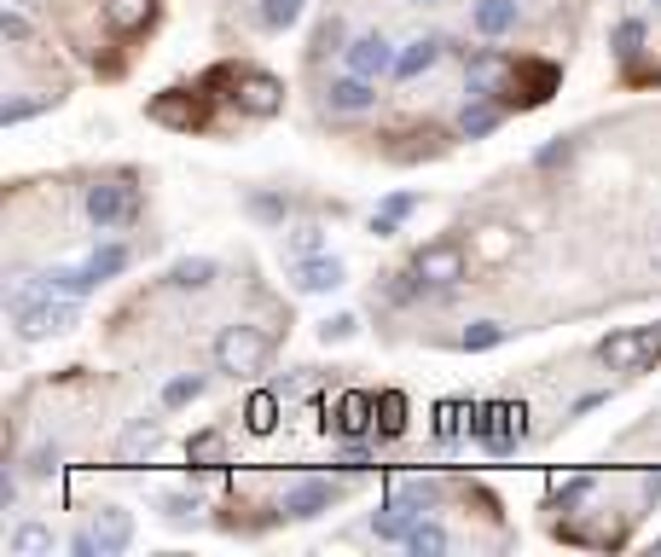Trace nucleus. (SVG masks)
I'll list each match as a JSON object with an SVG mask.
<instances>
[{"label":"nucleus","instance_id":"1","mask_svg":"<svg viewBox=\"0 0 661 557\" xmlns=\"http://www.w3.org/2000/svg\"><path fill=\"white\" fill-rule=\"evenodd\" d=\"M7 308H12V326H18V337H24V343L59 337V331H71L76 319H81V302H76V296H53V291H47V279H41V274H24L18 284H12Z\"/></svg>","mask_w":661,"mask_h":557},{"label":"nucleus","instance_id":"2","mask_svg":"<svg viewBox=\"0 0 661 557\" xmlns=\"http://www.w3.org/2000/svg\"><path fill=\"white\" fill-rule=\"evenodd\" d=\"M598 360L609 371H626V378H644L656 360H661V319L656 326H626V331H609L598 343Z\"/></svg>","mask_w":661,"mask_h":557},{"label":"nucleus","instance_id":"3","mask_svg":"<svg viewBox=\"0 0 661 557\" xmlns=\"http://www.w3.org/2000/svg\"><path fill=\"white\" fill-rule=\"evenodd\" d=\"M267 354H274V337L262 326H227L215 337V371H227V378H256Z\"/></svg>","mask_w":661,"mask_h":557},{"label":"nucleus","instance_id":"4","mask_svg":"<svg viewBox=\"0 0 661 557\" xmlns=\"http://www.w3.org/2000/svg\"><path fill=\"white\" fill-rule=\"evenodd\" d=\"M88 221L99 232H123L140 221V192L128 180H93L88 186Z\"/></svg>","mask_w":661,"mask_h":557},{"label":"nucleus","instance_id":"5","mask_svg":"<svg viewBox=\"0 0 661 557\" xmlns=\"http://www.w3.org/2000/svg\"><path fill=\"white\" fill-rule=\"evenodd\" d=\"M232 105L267 123V116L284 111V81L274 71H256V64H232Z\"/></svg>","mask_w":661,"mask_h":557},{"label":"nucleus","instance_id":"6","mask_svg":"<svg viewBox=\"0 0 661 557\" xmlns=\"http://www.w3.org/2000/svg\"><path fill=\"white\" fill-rule=\"evenodd\" d=\"M465 88L476 99H499V105H511V88H517V64L505 53H487V47H476V53L465 59Z\"/></svg>","mask_w":661,"mask_h":557},{"label":"nucleus","instance_id":"7","mask_svg":"<svg viewBox=\"0 0 661 557\" xmlns=\"http://www.w3.org/2000/svg\"><path fill=\"white\" fill-rule=\"evenodd\" d=\"M418 279L423 284H435V291H459L465 284V244L459 239H435V244H418Z\"/></svg>","mask_w":661,"mask_h":557},{"label":"nucleus","instance_id":"8","mask_svg":"<svg viewBox=\"0 0 661 557\" xmlns=\"http://www.w3.org/2000/svg\"><path fill=\"white\" fill-rule=\"evenodd\" d=\"M371 430H378V395L366 390H348L336 401V413L326 418V435H343V442H366Z\"/></svg>","mask_w":661,"mask_h":557},{"label":"nucleus","instance_id":"9","mask_svg":"<svg viewBox=\"0 0 661 557\" xmlns=\"http://www.w3.org/2000/svg\"><path fill=\"white\" fill-rule=\"evenodd\" d=\"M336 499H343V488H336L331 477H308V482L284 488L279 511H284V517H296V522H314V517H326Z\"/></svg>","mask_w":661,"mask_h":557},{"label":"nucleus","instance_id":"10","mask_svg":"<svg viewBox=\"0 0 661 557\" xmlns=\"http://www.w3.org/2000/svg\"><path fill=\"white\" fill-rule=\"evenodd\" d=\"M343 279H348V267H343V256H331V250L291 262V284H296L302 296H326V291H336Z\"/></svg>","mask_w":661,"mask_h":557},{"label":"nucleus","instance_id":"11","mask_svg":"<svg viewBox=\"0 0 661 557\" xmlns=\"http://www.w3.org/2000/svg\"><path fill=\"white\" fill-rule=\"evenodd\" d=\"M145 116L151 123H163V128H203V93H186V88H168V93H157L145 105Z\"/></svg>","mask_w":661,"mask_h":557},{"label":"nucleus","instance_id":"12","mask_svg":"<svg viewBox=\"0 0 661 557\" xmlns=\"http://www.w3.org/2000/svg\"><path fill=\"white\" fill-rule=\"evenodd\" d=\"M348 71L354 76H371V81H378V76H395V47H389V36H378V29H371V36H354L348 41Z\"/></svg>","mask_w":661,"mask_h":557},{"label":"nucleus","instance_id":"13","mask_svg":"<svg viewBox=\"0 0 661 557\" xmlns=\"http://www.w3.org/2000/svg\"><path fill=\"white\" fill-rule=\"evenodd\" d=\"M157 447H163V425H157V418H134V425L116 435V465L134 470V465H145Z\"/></svg>","mask_w":661,"mask_h":557},{"label":"nucleus","instance_id":"14","mask_svg":"<svg viewBox=\"0 0 661 557\" xmlns=\"http://www.w3.org/2000/svg\"><path fill=\"white\" fill-rule=\"evenodd\" d=\"M93 540H99V557H116L134 546V511H123V505H99L93 517Z\"/></svg>","mask_w":661,"mask_h":557},{"label":"nucleus","instance_id":"15","mask_svg":"<svg viewBox=\"0 0 661 557\" xmlns=\"http://www.w3.org/2000/svg\"><path fill=\"white\" fill-rule=\"evenodd\" d=\"M326 105L331 111H343V116H354V111H371V105H378V81H371V76H336L331 81V88H326Z\"/></svg>","mask_w":661,"mask_h":557},{"label":"nucleus","instance_id":"16","mask_svg":"<svg viewBox=\"0 0 661 557\" xmlns=\"http://www.w3.org/2000/svg\"><path fill=\"white\" fill-rule=\"evenodd\" d=\"M517 18H522L517 0H476V7H470V29H476V36H487V41L511 36Z\"/></svg>","mask_w":661,"mask_h":557},{"label":"nucleus","instance_id":"17","mask_svg":"<svg viewBox=\"0 0 661 557\" xmlns=\"http://www.w3.org/2000/svg\"><path fill=\"white\" fill-rule=\"evenodd\" d=\"M435 494H441L435 477H395V482H389V505H401V511H412V517L430 511Z\"/></svg>","mask_w":661,"mask_h":557},{"label":"nucleus","instance_id":"18","mask_svg":"<svg viewBox=\"0 0 661 557\" xmlns=\"http://www.w3.org/2000/svg\"><path fill=\"white\" fill-rule=\"evenodd\" d=\"M499 116H505L499 99H476V93H470V105L459 111V134H465V140H487V134L499 128Z\"/></svg>","mask_w":661,"mask_h":557},{"label":"nucleus","instance_id":"19","mask_svg":"<svg viewBox=\"0 0 661 557\" xmlns=\"http://www.w3.org/2000/svg\"><path fill=\"white\" fill-rule=\"evenodd\" d=\"M279 401H284L279 390H256V395H250L244 401V430L250 435H274L279 430Z\"/></svg>","mask_w":661,"mask_h":557},{"label":"nucleus","instance_id":"20","mask_svg":"<svg viewBox=\"0 0 661 557\" xmlns=\"http://www.w3.org/2000/svg\"><path fill=\"white\" fill-rule=\"evenodd\" d=\"M215 274H220V267L209 256H180L175 267H168V284H175V291H209Z\"/></svg>","mask_w":661,"mask_h":557},{"label":"nucleus","instance_id":"21","mask_svg":"<svg viewBox=\"0 0 661 557\" xmlns=\"http://www.w3.org/2000/svg\"><path fill=\"white\" fill-rule=\"evenodd\" d=\"M151 7H157V0H105V24L116 36H134V29L151 24Z\"/></svg>","mask_w":661,"mask_h":557},{"label":"nucleus","instance_id":"22","mask_svg":"<svg viewBox=\"0 0 661 557\" xmlns=\"http://www.w3.org/2000/svg\"><path fill=\"white\" fill-rule=\"evenodd\" d=\"M41 279H47V291H53V296H76V302L88 291H99V279L88 274V262H81V267H47Z\"/></svg>","mask_w":661,"mask_h":557},{"label":"nucleus","instance_id":"23","mask_svg":"<svg viewBox=\"0 0 661 557\" xmlns=\"http://www.w3.org/2000/svg\"><path fill=\"white\" fill-rule=\"evenodd\" d=\"M441 47H447V41H435V36H423V41H412V47H401V59H395V76H401V81L423 76V71H430V64L441 59Z\"/></svg>","mask_w":661,"mask_h":557},{"label":"nucleus","instance_id":"24","mask_svg":"<svg viewBox=\"0 0 661 557\" xmlns=\"http://www.w3.org/2000/svg\"><path fill=\"white\" fill-rule=\"evenodd\" d=\"M401 435H406V395L383 390L378 395V442H401Z\"/></svg>","mask_w":661,"mask_h":557},{"label":"nucleus","instance_id":"25","mask_svg":"<svg viewBox=\"0 0 661 557\" xmlns=\"http://www.w3.org/2000/svg\"><path fill=\"white\" fill-rule=\"evenodd\" d=\"M220 447H227V435H220V430H198L192 442H186V465H192V470H215Z\"/></svg>","mask_w":661,"mask_h":557},{"label":"nucleus","instance_id":"26","mask_svg":"<svg viewBox=\"0 0 661 557\" xmlns=\"http://www.w3.org/2000/svg\"><path fill=\"white\" fill-rule=\"evenodd\" d=\"M412 529H418V517L401 511V505H389V499H383V511L371 517V534H378V540H401V546H406V534H412Z\"/></svg>","mask_w":661,"mask_h":557},{"label":"nucleus","instance_id":"27","mask_svg":"<svg viewBox=\"0 0 661 557\" xmlns=\"http://www.w3.org/2000/svg\"><path fill=\"white\" fill-rule=\"evenodd\" d=\"M326 53H348V36H343V18H336V12H331V18H319L314 41H308V59L314 64L326 59Z\"/></svg>","mask_w":661,"mask_h":557},{"label":"nucleus","instance_id":"28","mask_svg":"<svg viewBox=\"0 0 661 557\" xmlns=\"http://www.w3.org/2000/svg\"><path fill=\"white\" fill-rule=\"evenodd\" d=\"M12 552L18 557H47L53 552V529H47V522H18V529H12Z\"/></svg>","mask_w":661,"mask_h":557},{"label":"nucleus","instance_id":"29","mask_svg":"<svg viewBox=\"0 0 661 557\" xmlns=\"http://www.w3.org/2000/svg\"><path fill=\"white\" fill-rule=\"evenodd\" d=\"M499 343H505V326H499V319H476V326L459 331V349H465V354H487V349H499Z\"/></svg>","mask_w":661,"mask_h":557},{"label":"nucleus","instance_id":"30","mask_svg":"<svg viewBox=\"0 0 661 557\" xmlns=\"http://www.w3.org/2000/svg\"><path fill=\"white\" fill-rule=\"evenodd\" d=\"M447 546H453L447 529H441V522H423V517H418V529L406 534V552H418V557H441Z\"/></svg>","mask_w":661,"mask_h":557},{"label":"nucleus","instance_id":"31","mask_svg":"<svg viewBox=\"0 0 661 557\" xmlns=\"http://www.w3.org/2000/svg\"><path fill=\"white\" fill-rule=\"evenodd\" d=\"M128 262H134V256H128V244H99L93 256H88V274H93L99 284H105V279H116V274H123Z\"/></svg>","mask_w":661,"mask_h":557},{"label":"nucleus","instance_id":"32","mask_svg":"<svg viewBox=\"0 0 661 557\" xmlns=\"http://www.w3.org/2000/svg\"><path fill=\"white\" fill-rule=\"evenodd\" d=\"M609 47H615V59H638V47H644V18H621L615 36H609Z\"/></svg>","mask_w":661,"mask_h":557},{"label":"nucleus","instance_id":"33","mask_svg":"<svg viewBox=\"0 0 661 557\" xmlns=\"http://www.w3.org/2000/svg\"><path fill=\"white\" fill-rule=\"evenodd\" d=\"M331 465L343 470V477H360V470H371V447L366 442H343V447L331 453Z\"/></svg>","mask_w":661,"mask_h":557},{"label":"nucleus","instance_id":"34","mask_svg":"<svg viewBox=\"0 0 661 557\" xmlns=\"http://www.w3.org/2000/svg\"><path fill=\"white\" fill-rule=\"evenodd\" d=\"M302 18V0H262V29H291Z\"/></svg>","mask_w":661,"mask_h":557},{"label":"nucleus","instance_id":"35","mask_svg":"<svg viewBox=\"0 0 661 557\" xmlns=\"http://www.w3.org/2000/svg\"><path fill=\"white\" fill-rule=\"evenodd\" d=\"M348 337H360V319L354 314H331V319H319V343H348Z\"/></svg>","mask_w":661,"mask_h":557},{"label":"nucleus","instance_id":"36","mask_svg":"<svg viewBox=\"0 0 661 557\" xmlns=\"http://www.w3.org/2000/svg\"><path fill=\"white\" fill-rule=\"evenodd\" d=\"M511 250H517V227H487L482 232V256L487 262H505Z\"/></svg>","mask_w":661,"mask_h":557},{"label":"nucleus","instance_id":"37","mask_svg":"<svg viewBox=\"0 0 661 557\" xmlns=\"http://www.w3.org/2000/svg\"><path fill=\"white\" fill-rule=\"evenodd\" d=\"M470 407L465 401H441L435 407V442H453V435H459V418H465Z\"/></svg>","mask_w":661,"mask_h":557},{"label":"nucleus","instance_id":"38","mask_svg":"<svg viewBox=\"0 0 661 557\" xmlns=\"http://www.w3.org/2000/svg\"><path fill=\"white\" fill-rule=\"evenodd\" d=\"M250 215H256V221H284V215H291V198L256 192V198H250Z\"/></svg>","mask_w":661,"mask_h":557},{"label":"nucleus","instance_id":"39","mask_svg":"<svg viewBox=\"0 0 661 557\" xmlns=\"http://www.w3.org/2000/svg\"><path fill=\"white\" fill-rule=\"evenodd\" d=\"M198 395H203V378H175V383H163V407H192Z\"/></svg>","mask_w":661,"mask_h":557},{"label":"nucleus","instance_id":"40","mask_svg":"<svg viewBox=\"0 0 661 557\" xmlns=\"http://www.w3.org/2000/svg\"><path fill=\"white\" fill-rule=\"evenodd\" d=\"M59 459H64V447H59V442H41L36 453H29V465H24V470H29V477H53Z\"/></svg>","mask_w":661,"mask_h":557},{"label":"nucleus","instance_id":"41","mask_svg":"<svg viewBox=\"0 0 661 557\" xmlns=\"http://www.w3.org/2000/svg\"><path fill=\"white\" fill-rule=\"evenodd\" d=\"M319 250H326V232H319V227H296V232H291V262L319 256Z\"/></svg>","mask_w":661,"mask_h":557},{"label":"nucleus","instance_id":"42","mask_svg":"<svg viewBox=\"0 0 661 557\" xmlns=\"http://www.w3.org/2000/svg\"><path fill=\"white\" fill-rule=\"evenodd\" d=\"M47 105H53V93H36V99H7V111H0V116H7V123H24V116H36V111H47Z\"/></svg>","mask_w":661,"mask_h":557},{"label":"nucleus","instance_id":"43","mask_svg":"<svg viewBox=\"0 0 661 557\" xmlns=\"http://www.w3.org/2000/svg\"><path fill=\"white\" fill-rule=\"evenodd\" d=\"M163 517H168V522H192V517H198V499H192V494H168V499H163Z\"/></svg>","mask_w":661,"mask_h":557},{"label":"nucleus","instance_id":"44","mask_svg":"<svg viewBox=\"0 0 661 557\" xmlns=\"http://www.w3.org/2000/svg\"><path fill=\"white\" fill-rule=\"evenodd\" d=\"M0 36L24 47V41H29V18H24V12H12V7H7V12H0Z\"/></svg>","mask_w":661,"mask_h":557},{"label":"nucleus","instance_id":"45","mask_svg":"<svg viewBox=\"0 0 661 557\" xmlns=\"http://www.w3.org/2000/svg\"><path fill=\"white\" fill-rule=\"evenodd\" d=\"M418 210V198L412 192H395V198H383V215H395V221H406V215Z\"/></svg>","mask_w":661,"mask_h":557},{"label":"nucleus","instance_id":"46","mask_svg":"<svg viewBox=\"0 0 661 557\" xmlns=\"http://www.w3.org/2000/svg\"><path fill=\"white\" fill-rule=\"evenodd\" d=\"M574 157V140H557V145H546L539 151V168H551V163H569Z\"/></svg>","mask_w":661,"mask_h":557},{"label":"nucleus","instance_id":"47","mask_svg":"<svg viewBox=\"0 0 661 557\" xmlns=\"http://www.w3.org/2000/svg\"><path fill=\"white\" fill-rule=\"evenodd\" d=\"M0 505H18V477L12 470H0Z\"/></svg>","mask_w":661,"mask_h":557},{"label":"nucleus","instance_id":"48","mask_svg":"<svg viewBox=\"0 0 661 557\" xmlns=\"http://www.w3.org/2000/svg\"><path fill=\"white\" fill-rule=\"evenodd\" d=\"M371 232H378V239H395L401 221H395V215H371Z\"/></svg>","mask_w":661,"mask_h":557},{"label":"nucleus","instance_id":"49","mask_svg":"<svg viewBox=\"0 0 661 557\" xmlns=\"http://www.w3.org/2000/svg\"><path fill=\"white\" fill-rule=\"evenodd\" d=\"M644 499L661 505V470H650V477H644Z\"/></svg>","mask_w":661,"mask_h":557},{"label":"nucleus","instance_id":"50","mask_svg":"<svg viewBox=\"0 0 661 557\" xmlns=\"http://www.w3.org/2000/svg\"><path fill=\"white\" fill-rule=\"evenodd\" d=\"M412 7H435V0H412Z\"/></svg>","mask_w":661,"mask_h":557},{"label":"nucleus","instance_id":"51","mask_svg":"<svg viewBox=\"0 0 661 557\" xmlns=\"http://www.w3.org/2000/svg\"><path fill=\"white\" fill-rule=\"evenodd\" d=\"M18 7H36V0H18Z\"/></svg>","mask_w":661,"mask_h":557},{"label":"nucleus","instance_id":"52","mask_svg":"<svg viewBox=\"0 0 661 557\" xmlns=\"http://www.w3.org/2000/svg\"><path fill=\"white\" fill-rule=\"evenodd\" d=\"M656 552H661V540H656Z\"/></svg>","mask_w":661,"mask_h":557},{"label":"nucleus","instance_id":"53","mask_svg":"<svg viewBox=\"0 0 661 557\" xmlns=\"http://www.w3.org/2000/svg\"><path fill=\"white\" fill-rule=\"evenodd\" d=\"M656 7H661V0H656Z\"/></svg>","mask_w":661,"mask_h":557}]
</instances>
